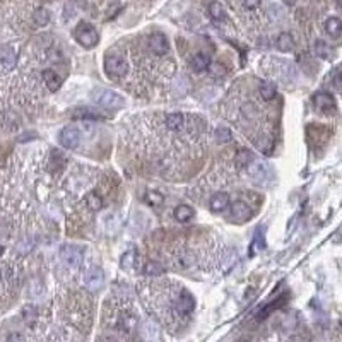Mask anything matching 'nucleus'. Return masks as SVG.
<instances>
[{"mask_svg":"<svg viewBox=\"0 0 342 342\" xmlns=\"http://www.w3.org/2000/svg\"><path fill=\"white\" fill-rule=\"evenodd\" d=\"M105 69L106 74L115 79L123 77L128 72V62L122 55H115V53H108L105 58Z\"/></svg>","mask_w":342,"mask_h":342,"instance_id":"obj_2","label":"nucleus"},{"mask_svg":"<svg viewBox=\"0 0 342 342\" xmlns=\"http://www.w3.org/2000/svg\"><path fill=\"white\" fill-rule=\"evenodd\" d=\"M18 64V55H16L12 47H2L0 48V67L4 70H12Z\"/></svg>","mask_w":342,"mask_h":342,"instance_id":"obj_11","label":"nucleus"},{"mask_svg":"<svg viewBox=\"0 0 342 342\" xmlns=\"http://www.w3.org/2000/svg\"><path fill=\"white\" fill-rule=\"evenodd\" d=\"M60 144L64 145L65 149H77L79 142H81V133L76 127H65L64 130L60 132Z\"/></svg>","mask_w":342,"mask_h":342,"instance_id":"obj_5","label":"nucleus"},{"mask_svg":"<svg viewBox=\"0 0 342 342\" xmlns=\"http://www.w3.org/2000/svg\"><path fill=\"white\" fill-rule=\"evenodd\" d=\"M209 14H211V18L214 21H218V23L226 19V11H224V7L221 6L219 2H211L209 4Z\"/></svg>","mask_w":342,"mask_h":342,"instance_id":"obj_20","label":"nucleus"},{"mask_svg":"<svg viewBox=\"0 0 342 342\" xmlns=\"http://www.w3.org/2000/svg\"><path fill=\"white\" fill-rule=\"evenodd\" d=\"M339 76H340V72H339V70H335V76H333V86H335V89H339V87H340Z\"/></svg>","mask_w":342,"mask_h":342,"instance_id":"obj_31","label":"nucleus"},{"mask_svg":"<svg viewBox=\"0 0 342 342\" xmlns=\"http://www.w3.org/2000/svg\"><path fill=\"white\" fill-rule=\"evenodd\" d=\"M60 258L69 267H76V265L81 264L82 252L77 247H70V245H67V247H62V250H60Z\"/></svg>","mask_w":342,"mask_h":342,"instance_id":"obj_10","label":"nucleus"},{"mask_svg":"<svg viewBox=\"0 0 342 342\" xmlns=\"http://www.w3.org/2000/svg\"><path fill=\"white\" fill-rule=\"evenodd\" d=\"M93 99L106 110H118L123 106V98L110 89H96Z\"/></svg>","mask_w":342,"mask_h":342,"instance_id":"obj_1","label":"nucleus"},{"mask_svg":"<svg viewBox=\"0 0 342 342\" xmlns=\"http://www.w3.org/2000/svg\"><path fill=\"white\" fill-rule=\"evenodd\" d=\"M0 279H2V270H0Z\"/></svg>","mask_w":342,"mask_h":342,"instance_id":"obj_33","label":"nucleus"},{"mask_svg":"<svg viewBox=\"0 0 342 342\" xmlns=\"http://www.w3.org/2000/svg\"><path fill=\"white\" fill-rule=\"evenodd\" d=\"M33 21H35V24H36V26H40V28L47 26V24L50 23L48 11L47 9H38L35 14H33Z\"/></svg>","mask_w":342,"mask_h":342,"instance_id":"obj_22","label":"nucleus"},{"mask_svg":"<svg viewBox=\"0 0 342 342\" xmlns=\"http://www.w3.org/2000/svg\"><path fill=\"white\" fill-rule=\"evenodd\" d=\"M252 159H253V154L250 152V151H240V152H238V156H236L238 164H245V166H247Z\"/></svg>","mask_w":342,"mask_h":342,"instance_id":"obj_26","label":"nucleus"},{"mask_svg":"<svg viewBox=\"0 0 342 342\" xmlns=\"http://www.w3.org/2000/svg\"><path fill=\"white\" fill-rule=\"evenodd\" d=\"M258 93H260L264 101H272V99L276 98V86L270 84V82H262V84L258 86Z\"/></svg>","mask_w":342,"mask_h":342,"instance_id":"obj_18","label":"nucleus"},{"mask_svg":"<svg viewBox=\"0 0 342 342\" xmlns=\"http://www.w3.org/2000/svg\"><path fill=\"white\" fill-rule=\"evenodd\" d=\"M194 209H192L190 206H178L177 209H175V218H177L180 223H187V221H190L194 218Z\"/></svg>","mask_w":342,"mask_h":342,"instance_id":"obj_19","label":"nucleus"},{"mask_svg":"<svg viewBox=\"0 0 342 342\" xmlns=\"http://www.w3.org/2000/svg\"><path fill=\"white\" fill-rule=\"evenodd\" d=\"M149 48H151V52L154 55H168L169 52V45H168V40H166L164 35H161V33H154L151 35V38H149Z\"/></svg>","mask_w":342,"mask_h":342,"instance_id":"obj_7","label":"nucleus"},{"mask_svg":"<svg viewBox=\"0 0 342 342\" xmlns=\"http://www.w3.org/2000/svg\"><path fill=\"white\" fill-rule=\"evenodd\" d=\"M41 76H43L45 84L48 86V89L52 91V93H55V91L58 89V87H60L62 82H60V77H58L57 74H55V70H52V69H45Z\"/></svg>","mask_w":342,"mask_h":342,"instance_id":"obj_13","label":"nucleus"},{"mask_svg":"<svg viewBox=\"0 0 342 342\" xmlns=\"http://www.w3.org/2000/svg\"><path fill=\"white\" fill-rule=\"evenodd\" d=\"M144 199H145V202L151 204V206H161L162 204V195L157 194V192H147Z\"/></svg>","mask_w":342,"mask_h":342,"instance_id":"obj_24","label":"nucleus"},{"mask_svg":"<svg viewBox=\"0 0 342 342\" xmlns=\"http://www.w3.org/2000/svg\"><path fill=\"white\" fill-rule=\"evenodd\" d=\"M313 48H315L316 55L322 58H330V57H333V53H335V50H333L332 45H328L327 41H323V40H316Z\"/></svg>","mask_w":342,"mask_h":342,"instance_id":"obj_15","label":"nucleus"},{"mask_svg":"<svg viewBox=\"0 0 342 342\" xmlns=\"http://www.w3.org/2000/svg\"><path fill=\"white\" fill-rule=\"evenodd\" d=\"M211 74H212V76H223L224 67L223 65H214V67H212V70H211Z\"/></svg>","mask_w":342,"mask_h":342,"instance_id":"obj_30","label":"nucleus"},{"mask_svg":"<svg viewBox=\"0 0 342 342\" xmlns=\"http://www.w3.org/2000/svg\"><path fill=\"white\" fill-rule=\"evenodd\" d=\"M162 272H164V269L157 262H147L144 267V274H149V276H159Z\"/></svg>","mask_w":342,"mask_h":342,"instance_id":"obj_23","label":"nucleus"},{"mask_svg":"<svg viewBox=\"0 0 342 342\" xmlns=\"http://www.w3.org/2000/svg\"><path fill=\"white\" fill-rule=\"evenodd\" d=\"M262 0H243V6L250 11H255L257 7H260Z\"/></svg>","mask_w":342,"mask_h":342,"instance_id":"obj_29","label":"nucleus"},{"mask_svg":"<svg viewBox=\"0 0 342 342\" xmlns=\"http://www.w3.org/2000/svg\"><path fill=\"white\" fill-rule=\"evenodd\" d=\"M2 253H4V248H2V247H0V255H2Z\"/></svg>","mask_w":342,"mask_h":342,"instance_id":"obj_32","label":"nucleus"},{"mask_svg":"<svg viewBox=\"0 0 342 342\" xmlns=\"http://www.w3.org/2000/svg\"><path fill=\"white\" fill-rule=\"evenodd\" d=\"M74 36L84 48H93L98 43V33L89 23H81L74 31Z\"/></svg>","mask_w":342,"mask_h":342,"instance_id":"obj_3","label":"nucleus"},{"mask_svg":"<svg viewBox=\"0 0 342 342\" xmlns=\"http://www.w3.org/2000/svg\"><path fill=\"white\" fill-rule=\"evenodd\" d=\"M276 45H277V48L281 50V52H291V50L294 48L293 36L287 35V33H282V35H279V36H277Z\"/></svg>","mask_w":342,"mask_h":342,"instance_id":"obj_17","label":"nucleus"},{"mask_svg":"<svg viewBox=\"0 0 342 342\" xmlns=\"http://www.w3.org/2000/svg\"><path fill=\"white\" fill-rule=\"evenodd\" d=\"M325 31L328 33V36L332 38H339L340 31H342V24L339 18H328L327 23H325Z\"/></svg>","mask_w":342,"mask_h":342,"instance_id":"obj_16","label":"nucleus"},{"mask_svg":"<svg viewBox=\"0 0 342 342\" xmlns=\"http://www.w3.org/2000/svg\"><path fill=\"white\" fill-rule=\"evenodd\" d=\"M216 135H218V140L219 142H228V140H231V132L228 130V128H218V132H216Z\"/></svg>","mask_w":342,"mask_h":342,"instance_id":"obj_28","label":"nucleus"},{"mask_svg":"<svg viewBox=\"0 0 342 342\" xmlns=\"http://www.w3.org/2000/svg\"><path fill=\"white\" fill-rule=\"evenodd\" d=\"M253 216V211L250 209V206L243 200H236L231 207V219H235L236 223H245Z\"/></svg>","mask_w":342,"mask_h":342,"instance_id":"obj_9","label":"nucleus"},{"mask_svg":"<svg viewBox=\"0 0 342 342\" xmlns=\"http://www.w3.org/2000/svg\"><path fill=\"white\" fill-rule=\"evenodd\" d=\"M264 247H265L264 238H260V231H258V233H257V236H255V240H253V243H252V250H250V255H255L258 250H262Z\"/></svg>","mask_w":342,"mask_h":342,"instance_id":"obj_25","label":"nucleus"},{"mask_svg":"<svg viewBox=\"0 0 342 342\" xmlns=\"http://www.w3.org/2000/svg\"><path fill=\"white\" fill-rule=\"evenodd\" d=\"M103 282H105V276H103V270L98 267H91L84 274V284L91 291H98L103 286Z\"/></svg>","mask_w":342,"mask_h":342,"instance_id":"obj_8","label":"nucleus"},{"mask_svg":"<svg viewBox=\"0 0 342 342\" xmlns=\"http://www.w3.org/2000/svg\"><path fill=\"white\" fill-rule=\"evenodd\" d=\"M209 206H211V209L214 211V212L224 211V209H226V207L229 206V197H228V194H224V192H219V194L212 195Z\"/></svg>","mask_w":342,"mask_h":342,"instance_id":"obj_12","label":"nucleus"},{"mask_svg":"<svg viewBox=\"0 0 342 342\" xmlns=\"http://www.w3.org/2000/svg\"><path fill=\"white\" fill-rule=\"evenodd\" d=\"M86 204L93 211H99L103 207V199H101V195H98L96 192H91V194L86 195Z\"/></svg>","mask_w":342,"mask_h":342,"instance_id":"obj_21","label":"nucleus"},{"mask_svg":"<svg viewBox=\"0 0 342 342\" xmlns=\"http://www.w3.org/2000/svg\"><path fill=\"white\" fill-rule=\"evenodd\" d=\"M74 116H76V118H91V120H99V118H101V115H98V113H89V111H87V108H84V110H79Z\"/></svg>","mask_w":342,"mask_h":342,"instance_id":"obj_27","label":"nucleus"},{"mask_svg":"<svg viewBox=\"0 0 342 342\" xmlns=\"http://www.w3.org/2000/svg\"><path fill=\"white\" fill-rule=\"evenodd\" d=\"M209 65H211V55H209V53L200 52L194 58H192V67H194V70H197V72L206 70Z\"/></svg>","mask_w":342,"mask_h":342,"instance_id":"obj_14","label":"nucleus"},{"mask_svg":"<svg viewBox=\"0 0 342 342\" xmlns=\"http://www.w3.org/2000/svg\"><path fill=\"white\" fill-rule=\"evenodd\" d=\"M247 173L255 183H264L265 180L270 178L269 164H267V162H260V161H253V159L247 164Z\"/></svg>","mask_w":342,"mask_h":342,"instance_id":"obj_4","label":"nucleus"},{"mask_svg":"<svg viewBox=\"0 0 342 342\" xmlns=\"http://www.w3.org/2000/svg\"><path fill=\"white\" fill-rule=\"evenodd\" d=\"M313 103L320 111H323V113H327V115L335 113V110H337L335 99H333V96L328 93H316L313 98Z\"/></svg>","mask_w":342,"mask_h":342,"instance_id":"obj_6","label":"nucleus"}]
</instances>
